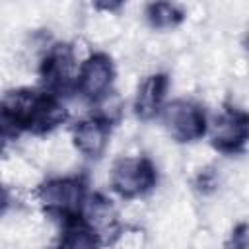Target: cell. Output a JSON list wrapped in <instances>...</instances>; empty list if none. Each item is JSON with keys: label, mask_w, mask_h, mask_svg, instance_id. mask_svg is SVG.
Here are the masks:
<instances>
[{"label": "cell", "mask_w": 249, "mask_h": 249, "mask_svg": "<svg viewBox=\"0 0 249 249\" xmlns=\"http://www.w3.org/2000/svg\"><path fill=\"white\" fill-rule=\"evenodd\" d=\"M86 196L88 187L78 175L49 177L47 181H41L33 191L37 206L49 218H58L60 222L78 218Z\"/></svg>", "instance_id": "1"}, {"label": "cell", "mask_w": 249, "mask_h": 249, "mask_svg": "<svg viewBox=\"0 0 249 249\" xmlns=\"http://www.w3.org/2000/svg\"><path fill=\"white\" fill-rule=\"evenodd\" d=\"M109 185L124 200L144 198L158 185V167L148 156H121L109 167Z\"/></svg>", "instance_id": "2"}, {"label": "cell", "mask_w": 249, "mask_h": 249, "mask_svg": "<svg viewBox=\"0 0 249 249\" xmlns=\"http://www.w3.org/2000/svg\"><path fill=\"white\" fill-rule=\"evenodd\" d=\"M165 136L179 144H195L206 136V109L193 99L177 97L163 103L158 113Z\"/></svg>", "instance_id": "3"}, {"label": "cell", "mask_w": 249, "mask_h": 249, "mask_svg": "<svg viewBox=\"0 0 249 249\" xmlns=\"http://www.w3.org/2000/svg\"><path fill=\"white\" fill-rule=\"evenodd\" d=\"M212 111V115L206 113V134L212 148L230 156L243 152L249 136L247 113L233 109L226 103Z\"/></svg>", "instance_id": "4"}, {"label": "cell", "mask_w": 249, "mask_h": 249, "mask_svg": "<svg viewBox=\"0 0 249 249\" xmlns=\"http://www.w3.org/2000/svg\"><path fill=\"white\" fill-rule=\"evenodd\" d=\"M115 82H117V68L113 58L107 53H93L80 66L76 80V93L91 105L105 93L113 91Z\"/></svg>", "instance_id": "5"}, {"label": "cell", "mask_w": 249, "mask_h": 249, "mask_svg": "<svg viewBox=\"0 0 249 249\" xmlns=\"http://www.w3.org/2000/svg\"><path fill=\"white\" fill-rule=\"evenodd\" d=\"M78 218L97 235V239L107 245L115 239L121 230V212L113 204V200L101 193H88Z\"/></svg>", "instance_id": "6"}, {"label": "cell", "mask_w": 249, "mask_h": 249, "mask_svg": "<svg viewBox=\"0 0 249 249\" xmlns=\"http://www.w3.org/2000/svg\"><path fill=\"white\" fill-rule=\"evenodd\" d=\"M169 89V78L161 72H150L138 80L132 93V109L138 121H150L158 117L163 103L167 101L165 93Z\"/></svg>", "instance_id": "7"}, {"label": "cell", "mask_w": 249, "mask_h": 249, "mask_svg": "<svg viewBox=\"0 0 249 249\" xmlns=\"http://www.w3.org/2000/svg\"><path fill=\"white\" fill-rule=\"evenodd\" d=\"M70 140L76 154H80L86 160H97L105 154V150L111 144V126L91 115L82 117L74 124Z\"/></svg>", "instance_id": "8"}, {"label": "cell", "mask_w": 249, "mask_h": 249, "mask_svg": "<svg viewBox=\"0 0 249 249\" xmlns=\"http://www.w3.org/2000/svg\"><path fill=\"white\" fill-rule=\"evenodd\" d=\"M43 97H45V91L33 89L31 86H18L8 89L0 97V111L12 117L23 130H27Z\"/></svg>", "instance_id": "9"}, {"label": "cell", "mask_w": 249, "mask_h": 249, "mask_svg": "<svg viewBox=\"0 0 249 249\" xmlns=\"http://www.w3.org/2000/svg\"><path fill=\"white\" fill-rule=\"evenodd\" d=\"M101 241L97 235L80 220H64L56 237V249H99Z\"/></svg>", "instance_id": "10"}, {"label": "cell", "mask_w": 249, "mask_h": 249, "mask_svg": "<svg viewBox=\"0 0 249 249\" xmlns=\"http://www.w3.org/2000/svg\"><path fill=\"white\" fill-rule=\"evenodd\" d=\"M144 19L152 29L171 31L185 19L183 8L173 2H154L144 8Z\"/></svg>", "instance_id": "11"}, {"label": "cell", "mask_w": 249, "mask_h": 249, "mask_svg": "<svg viewBox=\"0 0 249 249\" xmlns=\"http://www.w3.org/2000/svg\"><path fill=\"white\" fill-rule=\"evenodd\" d=\"M146 245H148V235L144 228H140L138 224L121 226L115 239L111 241L113 249H146Z\"/></svg>", "instance_id": "12"}, {"label": "cell", "mask_w": 249, "mask_h": 249, "mask_svg": "<svg viewBox=\"0 0 249 249\" xmlns=\"http://www.w3.org/2000/svg\"><path fill=\"white\" fill-rule=\"evenodd\" d=\"M224 249H249V228L245 222L231 226L224 241Z\"/></svg>", "instance_id": "13"}, {"label": "cell", "mask_w": 249, "mask_h": 249, "mask_svg": "<svg viewBox=\"0 0 249 249\" xmlns=\"http://www.w3.org/2000/svg\"><path fill=\"white\" fill-rule=\"evenodd\" d=\"M10 187L0 181V216H4L10 210Z\"/></svg>", "instance_id": "14"}, {"label": "cell", "mask_w": 249, "mask_h": 249, "mask_svg": "<svg viewBox=\"0 0 249 249\" xmlns=\"http://www.w3.org/2000/svg\"><path fill=\"white\" fill-rule=\"evenodd\" d=\"M0 154H2V150H0Z\"/></svg>", "instance_id": "15"}]
</instances>
